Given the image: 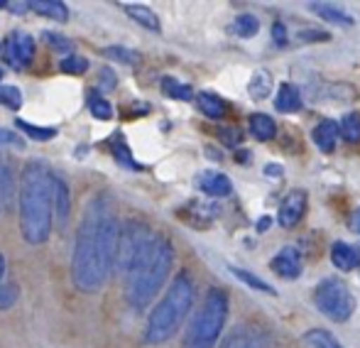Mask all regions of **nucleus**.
Wrapping results in <instances>:
<instances>
[{
  "instance_id": "f257e3e1",
  "label": "nucleus",
  "mask_w": 360,
  "mask_h": 348,
  "mask_svg": "<svg viewBox=\"0 0 360 348\" xmlns=\"http://www.w3.org/2000/svg\"><path fill=\"white\" fill-rule=\"evenodd\" d=\"M120 224L103 196H96L76 231L72 277L81 292H98L115 267Z\"/></svg>"
},
{
  "instance_id": "f03ea898",
  "label": "nucleus",
  "mask_w": 360,
  "mask_h": 348,
  "mask_svg": "<svg viewBox=\"0 0 360 348\" xmlns=\"http://www.w3.org/2000/svg\"><path fill=\"white\" fill-rule=\"evenodd\" d=\"M174 262V248L167 238L152 233L147 243L138 250L130 265L125 267V297L135 309H143L150 304L152 297L160 292L167 282Z\"/></svg>"
},
{
  "instance_id": "7ed1b4c3",
  "label": "nucleus",
  "mask_w": 360,
  "mask_h": 348,
  "mask_svg": "<svg viewBox=\"0 0 360 348\" xmlns=\"http://www.w3.org/2000/svg\"><path fill=\"white\" fill-rule=\"evenodd\" d=\"M20 231L30 245L52 233V172L42 162H30L20 179Z\"/></svg>"
},
{
  "instance_id": "20e7f679",
  "label": "nucleus",
  "mask_w": 360,
  "mask_h": 348,
  "mask_svg": "<svg viewBox=\"0 0 360 348\" xmlns=\"http://www.w3.org/2000/svg\"><path fill=\"white\" fill-rule=\"evenodd\" d=\"M191 304H194V282L186 272L172 280L167 295L160 299V304L152 309L150 319H147L145 339L147 344H165L179 331L184 319L189 316Z\"/></svg>"
},
{
  "instance_id": "39448f33",
  "label": "nucleus",
  "mask_w": 360,
  "mask_h": 348,
  "mask_svg": "<svg viewBox=\"0 0 360 348\" xmlns=\"http://www.w3.org/2000/svg\"><path fill=\"white\" fill-rule=\"evenodd\" d=\"M228 319V297L223 290H211L186 334V348H211Z\"/></svg>"
},
{
  "instance_id": "423d86ee",
  "label": "nucleus",
  "mask_w": 360,
  "mask_h": 348,
  "mask_svg": "<svg viewBox=\"0 0 360 348\" xmlns=\"http://www.w3.org/2000/svg\"><path fill=\"white\" fill-rule=\"evenodd\" d=\"M314 302H316V309L336 324L348 321L356 311V297L351 287L338 277H326L319 282V287L314 290Z\"/></svg>"
},
{
  "instance_id": "0eeeda50",
  "label": "nucleus",
  "mask_w": 360,
  "mask_h": 348,
  "mask_svg": "<svg viewBox=\"0 0 360 348\" xmlns=\"http://www.w3.org/2000/svg\"><path fill=\"white\" fill-rule=\"evenodd\" d=\"M221 348H270V339L260 326L240 324L226 336Z\"/></svg>"
},
{
  "instance_id": "6e6552de",
  "label": "nucleus",
  "mask_w": 360,
  "mask_h": 348,
  "mask_svg": "<svg viewBox=\"0 0 360 348\" xmlns=\"http://www.w3.org/2000/svg\"><path fill=\"white\" fill-rule=\"evenodd\" d=\"M5 57L13 67H27L34 57V39L27 32H13L5 39Z\"/></svg>"
},
{
  "instance_id": "1a4fd4ad",
  "label": "nucleus",
  "mask_w": 360,
  "mask_h": 348,
  "mask_svg": "<svg viewBox=\"0 0 360 348\" xmlns=\"http://www.w3.org/2000/svg\"><path fill=\"white\" fill-rule=\"evenodd\" d=\"M307 204H309V196L304 189H292L289 194L285 196V201H282L280 206V226H285V228H294V226L299 224V221L304 219V214H307Z\"/></svg>"
},
{
  "instance_id": "9d476101",
  "label": "nucleus",
  "mask_w": 360,
  "mask_h": 348,
  "mask_svg": "<svg viewBox=\"0 0 360 348\" xmlns=\"http://www.w3.org/2000/svg\"><path fill=\"white\" fill-rule=\"evenodd\" d=\"M302 267H304V260H302V253L292 245L282 248L280 253L272 258V270L275 275H280L282 280H297L302 275Z\"/></svg>"
},
{
  "instance_id": "9b49d317",
  "label": "nucleus",
  "mask_w": 360,
  "mask_h": 348,
  "mask_svg": "<svg viewBox=\"0 0 360 348\" xmlns=\"http://www.w3.org/2000/svg\"><path fill=\"white\" fill-rule=\"evenodd\" d=\"M72 216V199H69V186L62 176L52 174V219L59 221V226H67Z\"/></svg>"
},
{
  "instance_id": "f8f14e48",
  "label": "nucleus",
  "mask_w": 360,
  "mask_h": 348,
  "mask_svg": "<svg viewBox=\"0 0 360 348\" xmlns=\"http://www.w3.org/2000/svg\"><path fill=\"white\" fill-rule=\"evenodd\" d=\"M196 186H199L204 194L209 196H228L231 194V179H228L226 174L221 172H214V169H209V172H201L199 176H196Z\"/></svg>"
},
{
  "instance_id": "ddd939ff",
  "label": "nucleus",
  "mask_w": 360,
  "mask_h": 348,
  "mask_svg": "<svg viewBox=\"0 0 360 348\" xmlns=\"http://www.w3.org/2000/svg\"><path fill=\"white\" fill-rule=\"evenodd\" d=\"M338 138H341V133H338L336 120H321V123H319L316 128H314V133H311L314 145H316L321 153H333Z\"/></svg>"
},
{
  "instance_id": "4468645a",
  "label": "nucleus",
  "mask_w": 360,
  "mask_h": 348,
  "mask_svg": "<svg viewBox=\"0 0 360 348\" xmlns=\"http://www.w3.org/2000/svg\"><path fill=\"white\" fill-rule=\"evenodd\" d=\"M311 10L321 20H326V22H331V25H338V27H351V25H356V18H353L351 13H346V10H341L338 5L311 3Z\"/></svg>"
},
{
  "instance_id": "2eb2a0df",
  "label": "nucleus",
  "mask_w": 360,
  "mask_h": 348,
  "mask_svg": "<svg viewBox=\"0 0 360 348\" xmlns=\"http://www.w3.org/2000/svg\"><path fill=\"white\" fill-rule=\"evenodd\" d=\"M27 10L42 15V18L59 20V22H64V20L69 18V10H67V5H64L62 0H30Z\"/></svg>"
},
{
  "instance_id": "dca6fc26",
  "label": "nucleus",
  "mask_w": 360,
  "mask_h": 348,
  "mask_svg": "<svg viewBox=\"0 0 360 348\" xmlns=\"http://www.w3.org/2000/svg\"><path fill=\"white\" fill-rule=\"evenodd\" d=\"M331 260H333V265H336L338 270L348 272V270H356V267L360 265V253L348 243H333Z\"/></svg>"
},
{
  "instance_id": "f3484780",
  "label": "nucleus",
  "mask_w": 360,
  "mask_h": 348,
  "mask_svg": "<svg viewBox=\"0 0 360 348\" xmlns=\"http://www.w3.org/2000/svg\"><path fill=\"white\" fill-rule=\"evenodd\" d=\"M275 108L280 113H297L302 108V94H299V89L294 84H282L280 91H277Z\"/></svg>"
},
{
  "instance_id": "a211bd4d",
  "label": "nucleus",
  "mask_w": 360,
  "mask_h": 348,
  "mask_svg": "<svg viewBox=\"0 0 360 348\" xmlns=\"http://www.w3.org/2000/svg\"><path fill=\"white\" fill-rule=\"evenodd\" d=\"M196 103H199L201 113L214 120H221L223 115H226V101H223L221 96L211 94V91H201V94L196 96Z\"/></svg>"
},
{
  "instance_id": "6ab92c4d",
  "label": "nucleus",
  "mask_w": 360,
  "mask_h": 348,
  "mask_svg": "<svg viewBox=\"0 0 360 348\" xmlns=\"http://www.w3.org/2000/svg\"><path fill=\"white\" fill-rule=\"evenodd\" d=\"M250 133L255 135L257 140L267 143V140H272L277 135V125H275V120H272L270 115L255 113V115H250Z\"/></svg>"
},
{
  "instance_id": "aec40b11",
  "label": "nucleus",
  "mask_w": 360,
  "mask_h": 348,
  "mask_svg": "<svg viewBox=\"0 0 360 348\" xmlns=\"http://www.w3.org/2000/svg\"><path fill=\"white\" fill-rule=\"evenodd\" d=\"M272 91V77L270 72H265V69H260V72L252 74V79L248 82V94L252 96L255 101H265L267 96H270Z\"/></svg>"
},
{
  "instance_id": "412c9836",
  "label": "nucleus",
  "mask_w": 360,
  "mask_h": 348,
  "mask_svg": "<svg viewBox=\"0 0 360 348\" xmlns=\"http://www.w3.org/2000/svg\"><path fill=\"white\" fill-rule=\"evenodd\" d=\"M125 13H128L138 25L152 30V32H160V18H157L150 8H145V5H125Z\"/></svg>"
},
{
  "instance_id": "4be33fe9",
  "label": "nucleus",
  "mask_w": 360,
  "mask_h": 348,
  "mask_svg": "<svg viewBox=\"0 0 360 348\" xmlns=\"http://www.w3.org/2000/svg\"><path fill=\"white\" fill-rule=\"evenodd\" d=\"M110 153H113V157L118 165H125V167H130V169H138V165L133 162V153H130L123 135H113V138H110Z\"/></svg>"
},
{
  "instance_id": "5701e85b",
  "label": "nucleus",
  "mask_w": 360,
  "mask_h": 348,
  "mask_svg": "<svg viewBox=\"0 0 360 348\" xmlns=\"http://www.w3.org/2000/svg\"><path fill=\"white\" fill-rule=\"evenodd\" d=\"M89 110H91V115L94 118H98V120H110L113 118V108H110V103L103 98V96L98 94V91H89Z\"/></svg>"
},
{
  "instance_id": "b1692460",
  "label": "nucleus",
  "mask_w": 360,
  "mask_h": 348,
  "mask_svg": "<svg viewBox=\"0 0 360 348\" xmlns=\"http://www.w3.org/2000/svg\"><path fill=\"white\" fill-rule=\"evenodd\" d=\"M160 86H162V91H165L167 96H169V98H174V101H191V98H194V91H191V86L176 82V79H172V77L162 79Z\"/></svg>"
},
{
  "instance_id": "393cba45",
  "label": "nucleus",
  "mask_w": 360,
  "mask_h": 348,
  "mask_svg": "<svg viewBox=\"0 0 360 348\" xmlns=\"http://www.w3.org/2000/svg\"><path fill=\"white\" fill-rule=\"evenodd\" d=\"M304 344L309 348H343L336 339H333V334H328V331H323V329L307 331V334H304Z\"/></svg>"
},
{
  "instance_id": "a878e982",
  "label": "nucleus",
  "mask_w": 360,
  "mask_h": 348,
  "mask_svg": "<svg viewBox=\"0 0 360 348\" xmlns=\"http://www.w3.org/2000/svg\"><path fill=\"white\" fill-rule=\"evenodd\" d=\"M231 272L238 277L240 282H245V285H250L252 290H260V292H267V295H272L275 297L277 295V290L272 285H267V282H262L257 275H252V272H248V270H240V267H231Z\"/></svg>"
},
{
  "instance_id": "bb28decb",
  "label": "nucleus",
  "mask_w": 360,
  "mask_h": 348,
  "mask_svg": "<svg viewBox=\"0 0 360 348\" xmlns=\"http://www.w3.org/2000/svg\"><path fill=\"white\" fill-rule=\"evenodd\" d=\"M338 133L348 140V143H360V113H348L338 125Z\"/></svg>"
},
{
  "instance_id": "cd10ccee",
  "label": "nucleus",
  "mask_w": 360,
  "mask_h": 348,
  "mask_svg": "<svg viewBox=\"0 0 360 348\" xmlns=\"http://www.w3.org/2000/svg\"><path fill=\"white\" fill-rule=\"evenodd\" d=\"M18 128L22 130L30 140H37V143H47V140H52L54 135H57L54 128H37V125L27 123V120H18Z\"/></svg>"
},
{
  "instance_id": "c85d7f7f",
  "label": "nucleus",
  "mask_w": 360,
  "mask_h": 348,
  "mask_svg": "<svg viewBox=\"0 0 360 348\" xmlns=\"http://www.w3.org/2000/svg\"><path fill=\"white\" fill-rule=\"evenodd\" d=\"M236 32L240 34V37H255L257 34V30H260V22H257V18L255 15H238V20H236Z\"/></svg>"
},
{
  "instance_id": "c756f323",
  "label": "nucleus",
  "mask_w": 360,
  "mask_h": 348,
  "mask_svg": "<svg viewBox=\"0 0 360 348\" xmlns=\"http://www.w3.org/2000/svg\"><path fill=\"white\" fill-rule=\"evenodd\" d=\"M103 54L113 62H123V64H138L140 62V54L135 49H128V47H105Z\"/></svg>"
},
{
  "instance_id": "7c9ffc66",
  "label": "nucleus",
  "mask_w": 360,
  "mask_h": 348,
  "mask_svg": "<svg viewBox=\"0 0 360 348\" xmlns=\"http://www.w3.org/2000/svg\"><path fill=\"white\" fill-rule=\"evenodd\" d=\"M0 105H5V108H20L22 105V94H20V89L15 86H0Z\"/></svg>"
},
{
  "instance_id": "2f4dec72",
  "label": "nucleus",
  "mask_w": 360,
  "mask_h": 348,
  "mask_svg": "<svg viewBox=\"0 0 360 348\" xmlns=\"http://www.w3.org/2000/svg\"><path fill=\"white\" fill-rule=\"evenodd\" d=\"M18 302V287L13 282H3L0 285V309H10V307Z\"/></svg>"
},
{
  "instance_id": "473e14b6",
  "label": "nucleus",
  "mask_w": 360,
  "mask_h": 348,
  "mask_svg": "<svg viewBox=\"0 0 360 348\" xmlns=\"http://www.w3.org/2000/svg\"><path fill=\"white\" fill-rule=\"evenodd\" d=\"M62 72H67V74H81V72H86L89 69V59L86 57H67V59H62Z\"/></svg>"
},
{
  "instance_id": "72a5a7b5",
  "label": "nucleus",
  "mask_w": 360,
  "mask_h": 348,
  "mask_svg": "<svg viewBox=\"0 0 360 348\" xmlns=\"http://www.w3.org/2000/svg\"><path fill=\"white\" fill-rule=\"evenodd\" d=\"M42 37L47 39L49 47L57 49V52H69V49H72V42H69V39L64 37V34H59V32H44Z\"/></svg>"
},
{
  "instance_id": "f704fd0d",
  "label": "nucleus",
  "mask_w": 360,
  "mask_h": 348,
  "mask_svg": "<svg viewBox=\"0 0 360 348\" xmlns=\"http://www.w3.org/2000/svg\"><path fill=\"white\" fill-rule=\"evenodd\" d=\"M98 86L101 91H113L115 89V74H113V69H108V67H103L98 72Z\"/></svg>"
},
{
  "instance_id": "c9c22d12",
  "label": "nucleus",
  "mask_w": 360,
  "mask_h": 348,
  "mask_svg": "<svg viewBox=\"0 0 360 348\" xmlns=\"http://www.w3.org/2000/svg\"><path fill=\"white\" fill-rule=\"evenodd\" d=\"M218 138H223L226 145H238L243 140V135H240V130H236V128H221L218 130Z\"/></svg>"
},
{
  "instance_id": "e433bc0d",
  "label": "nucleus",
  "mask_w": 360,
  "mask_h": 348,
  "mask_svg": "<svg viewBox=\"0 0 360 348\" xmlns=\"http://www.w3.org/2000/svg\"><path fill=\"white\" fill-rule=\"evenodd\" d=\"M0 145H10V148H22V138L15 135L13 130L0 128Z\"/></svg>"
},
{
  "instance_id": "4c0bfd02",
  "label": "nucleus",
  "mask_w": 360,
  "mask_h": 348,
  "mask_svg": "<svg viewBox=\"0 0 360 348\" xmlns=\"http://www.w3.org/2000/svg\"><path fill=\"white\" fill-rule=\"evenodd\" d=\"M299 39H328V34H323V32H316V30H302V32H299Z\"/></svg>"
},
{
  "instance_id": "58836bf2",
  "label": "nucleus",
  "mask_w": 360,
  "mask_h": 348,
  "mask_svg": "<svg viewBox=\"0 0 360 348\" xmlns=\"http://www.w3.org/2000/svg\"><path fill=\"white\" fill-rule=\"evenodd\" d=\"M272 34H275V42L280 44V47H282V44H287V30L282 27L280 22H275V27H272Z\"/></svg>"
},
{
  "instance_id": "ea45409f",
  "label": "nucleus",
  "mask_w": 360,
  "mask_h": 348,
  "mask_svg": "<svg viewBox=\"0 0 360 348\" xmlns=\"http://www.w3.org/2000/svg\"><path fill=\"white\" fill-rule=\"evenodd\" d=\"M8 282V262H5V255L0 253V285Z\"/></svg>"
},
{
  "instance_id": "a19ab883",
  "label": "nucleus",
  "mask_w": 360,
  "mask_h": 348,
  "mask_svg": "<svg viewBox=\"0 0 360 348\" xmlns=\"http://www.w3.org/2000/svg\"><path fill=\"white\" fill-rule=\"evenodd\" d=\"M270 226H272V219H270V216H262V219L257 221V231H260V233H262V231L270 228Z\"/></svg>"
},
{
  "instance_id": "79ce46f5",
  "label": "nucleus",
  "mask_w": 360,
  "mask_h": 348,
  "mask_svg": "<svg viewBox=\"0 0 360 348\" xmlns=\"http://www.w3.org/2000/svg\"><path fill=\"white\" fill-rule=\"evenodd\" d=\"M351 226H353V231L360 236V209L353 211V219H351Z\"/></svg>"
},
{
  "instance_id": "37998d69",
  "label": "nucleus",
  "mask_w": 360,
  "mask_h": 348,
  "mask_svg": "<svg viewBox=\"0 0 360 348\" xmlns=\"http://www.w3.org/2000/svg\"><path fill=\"white\" fill-rule=\"evenodd\" d=\"M265 174L280 176V174H282V167H277V165H270V167H265Z\"/></svg>"
},
{
  "instance_id": "c03bdc74",
  "label": "nucleus",
  "mask_w": 360,
  "mask_h": 348,
  "mask_svg": "<svg viewBox=\"0 0 360 348\" xmlns=\"http://www.w3.org/2000/svg\"><path fill=\"white\" fill-rule=\"evenodd\" d=\"M238 162H243V165H250V153H238Z\"/></svg>"
},
{
  "instance_id": "a18cd8bd",
  "label": "nucleus",
  "mask_w": 360,
  "mask_h": 348,
  "mask_svg": "<svg viewBox=\"0 0 360 348\" xmlns=\"http://www.w3.org/2000/svg\"><path fill=\"white\" fill-rule=\"evenodd\" d=\"M0 79H3V72H0Z\"/></svg>"
}]
</instances>
